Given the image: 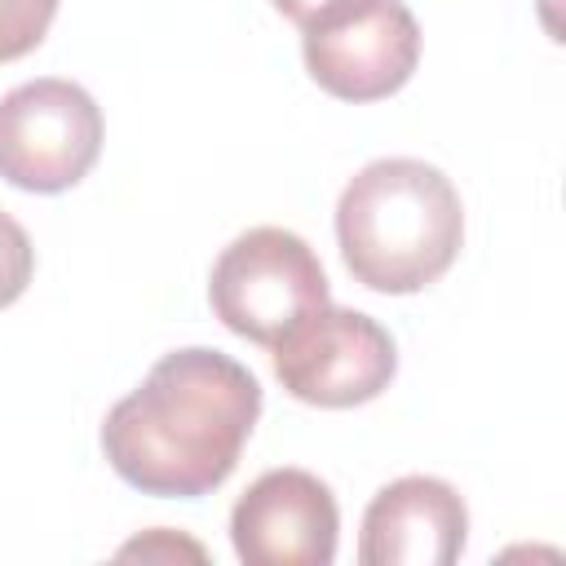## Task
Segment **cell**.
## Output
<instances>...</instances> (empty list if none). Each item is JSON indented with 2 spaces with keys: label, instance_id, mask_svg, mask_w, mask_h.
Instances as JSON below:
<instances>
[{
  "label": "cell",
  "instance_id": "1",
  "mask_svg": "<svg viewBox=\"0 0 566 566\" xmlns=\"http://www.w3.org/2000/svg\"><path fill=\"white\" fill-rule=\"evenodd\" d=\"M261 416L256 376L221 349L164 354L150 376L106 411L102 451L142 495L199 500L217 491Z\"/></svg>",
  "mask_w": 566,
  "mask_h": 566
},
{
  "label": "cell",
  "instance_id": "2",
  "mask_svg": "<svg viewBox=\"0 0 566 566\" xmlns=\"http://www.w3.org/2000/svg\"><path fill=\"white\" fill-rule=\"evenodd\" d=\"M336 243L363 287L407 296L451 270L464 243V208L442 168L424 159H371L340 190Z\"/></svg>",
  "mask_w": 566,
  "mask_h": 566
},
{
  "label": "cell",
  "instance_id": "3",
  "mask_svg": "<svg viewBox=\"0 0 566 566\" xmlns=\"http://www.w3.org/2000/svg\"><path fill=\"white\" fill-rule=\"evenodd\" d=\"M208 301L234 336L274 345L287 327H296L332 296L327 274L301 234L283 226H256L217 256Z\"/></svg>",
  "mask_w": 566,
  "mask_h": 566
},
{
  "label": "cell",
  "instance_id": "4",
  "mask_svg": "<svg viewBox=\"0 0 566 566\" xmlns=\"http://www.w3.org/2000/svg\"><path fill=\"white\" fill-rule=\"evenodd\" d=\"M305 71L340 102L398 93L420 62V27L402 0H332L301 22Z\"/></svg>",
  "mask_w": 566,
  "mask_h": 566
},
{
  "label": "cell",
  "instance_id": "5",
  "mask_svg": "<svg viewBox=\"0 0 566 566\" xmlns=\"http://www.w3.org/2000/svg\"><path fill=\"white\" fill-rule=\"evenodd\" d=\"M102 155V111L71 80H31L0 97V177L31 195L71 190Z\"/></svg>",
  "mask_w": 566,
  "mask_h": 566
},
{
  "label": "cell",
  "instance_id": "6",
  "mask_svg": "<svg viewBox=\"0 0 566 566\" xmlns=\"http://www.w3.org/2000/svg\"><path fill=\"white\" fill-rule=\"evenodd\" d=\"M274 376L310 407H358L389 389L398 354L389 332L345 305H318L274 345Z\"/></svg>",
  "mask_w": 566,
  "mask_h": 566
},
{
  "label": "cell",
  "instance_id": "7",
  "mask_svg": "<svg viewBox=\"0 0 566 566\" xmlns=\"http://www.w3.org/2000/svg\"><path fill=\"white\" fill-rule=\"evenodd\" d=\"M336 500L305 469L261 473L230 513V539L248 566H327L336 557Z\"/></svg>",
  "mask_w": 566,
  "mask_h": 566
},
{
  "label": "cell",
  "instance_id": "8",
  "mask_svg": "<svg viewBox=\"0 0 566 566\" xmlns=\"http://www.w3.org/2000/svg\"><path fill=\"white\" fill-rule=\"evenodd\" d=\"M469 539V509L442 478H398L380 486L363 513V566H451Z\"/></svg>",
  "mask_w": 566,
  "mask_h": 566
},
{
  "label": "cell",
  "instance_id": "9",
  "mask_svg": "<svg viewBox=\"0 0 566 566\" xmlns=\"http://www.w3.org/2000/svg\"><path fill=\"white\" fill-rule=\"evenodd\" d=\"M53 13L57 0H0V62L27 57L44 40Z\"/></svg>",
  "mask_w": 566,
  "mask_h": 566
},
{
  "label": "cell",
  "instance_id": "10",
  "mask_svg": "<svg viewBox=\"0 0 566 566\" xmlns=\"http://www.w3.org/2000/svg\"><path fill=\"white\" fill-rule=\"evenodd\" d=\"M31 270H35V248L27 239V230L0 208V310L13 305L27 283H31Z\"/></svg>",
  "mask_w": 566,
  "mask_h": 566
},
{
  "label": "cell",
  "instance_id": "11",
  "mask_svg": "<svg viewBox=\"0 0 566 566\" xmlns=\"http://www.w3.org/2000/svg\"><path fill=\"white\" fill-rule=\"evenodd\" d=\"M323 4H332V0H274V9H279L287 22H296V27H301V22H310Z\"/></svg>",
  "mask_w": 566,
  "mask_h": 566
}]
</instances>
